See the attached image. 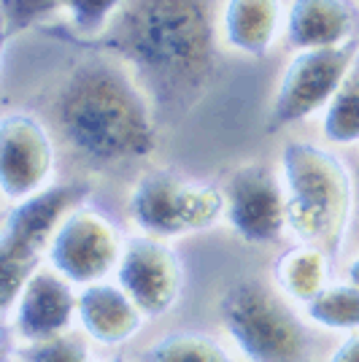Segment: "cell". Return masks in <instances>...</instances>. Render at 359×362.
Returning a JSON list of instances; mask_svg holds the SVG:
<instances>
[{"instance_id": "6da1fadb", "label": "cell", "mask_w": 359, "mask_h": 362, "mask_svg": "<svg viewBox=\"0 0 359 362\" xmlns=\"http://www.w3.org/2000/svg\"><path fill=\"white\" fill-rule=\"evenodd\" d=\"M216 0H124L95 38L52 30L62 41L124 62L157 114H187L206 95L219 62Z\"/></svg>"}, {"instance_id": "7a4b0ae2", "label": "cell", "mask_w": 359, "mask_h": 362, "mask_svg": "<svg viewBox=\"0 0 359 362\" xmlns=\"http://www.w3.org/2000/svg\"><path fill=\"white\" fill-rule=\"evenodd\" d=\"M62 141L95 165L146 160L157 149V108L124 62L98 54L76 65L54 98Z\"/></svg>"}, {"instance_id": "3957f363", "label": "cell", "mask_w": 359, "mask_h": 362, "mask_svg": "<svg viewBox=\"0 0 359 362\" xmlns=\"http://www.w3.org/2000/svg\"><path fill=\"white\" fill-rule=\"evenodd\" d=\"M281 181L289 235L341 257L357 203L348 165L327 146L289 141L281 151Z\"/></svg>"}, {"instance_id": "277c9868", "label": "cell", "mask_w": 359, "mask_h": 362, "mask_svg": "<svg viewBox=\"0 0 359 362\" xmlns=\"http://www.w3.org/2000/svg\"><path fill=\"white\" fill-rule=\"evenodd\" d=\"M292 305L273 284L238 279L219 298V319L243 360L305 362L311 341Z\"/></svg>"}, {"instance_id": "5b68a950", "label": "cell", "mask_w": 359, "mask_h": 362, "mask_svg": "<svg viewBox=\"0 0 359 362\" xmlns=\"http://www.w3.org/2000/svg\"><path fill=\"white\" fill-rule=\"evenodd\" d=\"M90 197V184L65 181L52 184L35 195L11 203L0 230V300L3 314L11 311L16 295L41 268L44 255L65 216L84 206Z\"/></svg>"}, {"instance_id": "8992f818", "label": "cell", "mask_w": 359, "mask_h": 362, "mask_svg": "<svg viewBox=\"0 0 359 362\" xmlns=\"http://www.w3.org/2000/svg\"><path fill=\"white\" fill-rule=\"evenodd\" d=\"M127 209L141 233L173 241L225 222V189L173 170H146L133 184Z\"/></svg>"}, {"instance_id": "52a82bcc", "label": "cell", "mask_w": 359, "mask_h": 362, "mask_svg": "<svg viewBox=\"0 0 359 362\" xmlns=\"http://www.w3.org/2000/svg\"><path fill=\"white\" fill-rule=\"evenodd\" d=\"M359 57V38L343 46L298 49L289 60L270 103V130L289 127L324 111Z\"/></svg>"}, {"instance_id": "ba28073f", "label": "cell", "mask_w": 359, "mask_h": 362, "mask_svg": "<svg viewBox=\"0 0 359 362\" xmlns=\"http://www.w3.org/2000/svg\"><path fill=\"white\" fill-rule=\"evenodd\" d=\"M124 238L103 211L78 206L65 216L60 230L49 243L46 259L54 271L78 287L105 281L119 268Z\"/></svg>"}, {"instance_id": "9c48e42d", "label": "cell", "mask_w": 359, "mask_h": 362, "mask_svg": "<svg viewBox=\"0 0 359 362\" xmlns=\"http://www.w3.org/2000/svg\"><path fill=\"white\" fill-rule=\"evenodd\" d=\"M225 222L246 243L270 246L289 233L286 222V189L262 163L235 168L225 181Z\"/></svg>"}, {"instance_id": "30bf717a", "label": "cell", "mask_w": 359, "mask_h": 362, "mask_svg": "<svg viewBox=\"0 0 359 362\" xmlns=\"http://www.w3.org/2000/svg\"><path fill=\"white\" fill-rule=\"evenodd\" d=\"M117 281L149 319L170 314L184 292V262L173 243L154 235L124 238Z\"/></svg>"}, {"instance_id": "8fae6325", "label": "cell", "mask_w": 359, "mask_h": 362, "mask_svg": "<svg viewBox=\"0 0 359 362\" xmlns=\"http://www.w3.org/2000/svg\"><path fill=\"white\" fill-rule=\"evenodd\" d=\"M57 168L54 141L44 122L28 111H8L0 119V189L8 203L52 187Z\"/></svg>"}, {"instance_id": "7c38bea8", "label": "cell", "mask_w": 359, "mask_h": 362, "mask_svg": "<svg viewBox=\"0 0 359 362\" xmlns=\"http://www.w3.org/2000/svg\"><path fill=\"white\" fill-rule=\"evenodd\" d=\"M76 314L78 292L73 289V281H68L52 265H41L16 295L11 311L6 314V322L19 344H33L71 332Z\"/></svg>"}, {"instance_id": "4fadbf2b", "label": "cell", "mask_w": 359, "mask_h": 362, "mask_svg": "<svg viewBox=\"0 0 359 362\" xmlns=\"http://www.w3.org/2000/svg\"><path fill=\"white\" fill-rule=\"evenodd\" d=\"M143 319H149L141 305L124 292L119 281L111 284L108 279L98 284H87L78 292V314L76 322L81 332L100 344V346H122L130 338H135Z\"/></svg>"}, {"instance_id": "5bb4252c", "label": "cell", "mask_w": 359, "mask_h": 362, "mask_svg": "<svg viewBox=\"0 0 359 362\" xmlns=\"http://www.w3.org/2000/svg\"><path fill=\"white\" fill-rule=\"evenodd\" d=\"M284 30L292 49L343 46L359 38V11L351 0H292Z\"/></svg>"}, {"instance_id": "9a60e30c", "label": "cell", "mask_w": 359, "mask_h": 362, "mask_svg": "<svg viewBox=\"0 0 359 362\" xmlns=\"http://www.w3.org/2000/svg\"><path fill=\"white\" fill-rule=\"evenodd\" d=\"M281 0H225L219 28L230 49L246 57H268L281 30Z\"/></svg>"}, {"instance_id": "2e32d148", "label": "cell", "mask_w": 359, "mask_h": 362, "mask_svg": "<svg viewBox=\"0 0 359 362\" xmlns=\"http://www.w3.org/2000/svg\"><path fill=\"white\" fill-rule=\"evenodd\" d=\"M332 259L335 257L324 252L316 243L298 241L295 246L284 249L273 262V287L278 289L289 303L308 305L316 300L324 289L332 284Z\"/></svg>"}, {"instance_id": "e0dca14e", "label": "cell", "mask_w": 359, "mask_h": 362, "mask_svg": "<svg viewBox=\"0 0 359 362\" xmlns=\"http://www.w3.org/2000/svg\"><path fill=\"white\" fill-rule=\"evenodd\" d=\"M143 362H238L208 332H167L143 351Z\"/></svg>"}, {"instance_id": "ac0fdd59", "label": "cell", "mask_w": 359, "mask_h": 362, "mask_svg": "<svg viewBox=\"0 0 359 362\" xmlns=\"http://www.w3.org/2000/svg\"><path fill=\"white\" fill-rule=\"evenodd\" d=\"M322 130H324L327 144L332 146H357L359 144V57L324 108Z\"/></svg>"}, {"instance_id": "d6986e66", "label": "cell", "mask_w": 359, "mask_h": 362, "mask_svg": "<svg viewBox=\"0 0 359 362\" xmlns=\"http://www.w3.org/2000/svg\"><path fill=\"white\" fill-rule=\"evenodd\" d=\"M305 319L332 332H359V287L351 281L329 284L305 305Z\"/></svg>"}, {"instance_id": "ffe728a7", "label": "cell", "mask_w": 359, "mask_h": 362, "mask_svg": "<svg viewBox=\"0 0 359 362\" xmlns=\"http://www.w3.org/2000/svg\"><path fill=\"white\" fill-rule=\"evenodd\" d=\"M16 362H92L90 349L81 338L71 332H62L46 341L19 344L16 349H8Z\"/></svg>"}, {"instance_id": "44dd1931", "label": "cell", "mask_w": 359, "mask_h": 362, "mask_svg": "<svg viewBox=\"0 0 359 362\" xmlns=\"http://www.w3.org/2000/svg\"><path fill=\"white\" fill-rule=\"evenodd\" d=\"M124 0H65L73 30H62L76 38H95L114 22Z\"/></svg>"}, {"instance_id": "7402d4cb", "label": "cell", "mask_w": 359, "mask_h": 362, "mask_svg": "<svg viewBox=\"0 0 359 362\" xmlns=\"http://www.w3.org/2000/svg\"><path fill=\"white\" fill-rule=\"evenodd\" d=\"M65 6V0H0L3 16V38L11 41L19 33L30 30L33 25L44 22L49 14Z\"/></svg>"}, {"instance_id": "603a6c76", "label": "cell", "mask_w": 359, "mask_h": 362, "mask_svg": "<svg viewBox=\"0 0 359 362\" xmlns=\"http://www.w3.org/2000/svg\"><path fill=\"white\" fill-rule=\"evenodd\" d=\"M324 362H359V332H351Z\"/></svg>"}, {"instance_id": "cb8c5ba5", "label": "cell", "mask_w": 359, "mask_h": 362, "mask_svg": "<svg viewBox=\"0 0 359 362\" xmlns=\"http://www.w3.org/2000/svg\"><path fill=\"white\" fill-rule=\"evenodd\" d=\"M346 281H351V284L359 287V252L346 262Z\"/></svg>"}, {"instance_id": "d4e9b609", "label": "cell", "mask_w": 359, "mask_h": 362, "mask_svg": "<svg viewBox=\"0 0 359 362\" xmlns=\"http://www.w3.org/2000/svg\"><path fill=\"white\" fill-rule=\"evenodd\" d=\"M3 362H16L14 354H11V351H6V354H3Z\"/></svg>"}, {"instance_id": "484cf974", "label": "cell", "mask_w": 359, "mask_h": 362, "mask_svg": "<svg viewBox=\"0 0 359 362\" xmlns=\"http://www.w3.org/2000/svg\"><path fill=\"white\" fill-rule=\"evenodd\" d=\"M103 362H127V360H119V357H111V360H103Z\"/></svg>"}]
</instances>
